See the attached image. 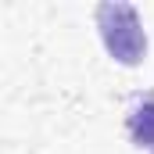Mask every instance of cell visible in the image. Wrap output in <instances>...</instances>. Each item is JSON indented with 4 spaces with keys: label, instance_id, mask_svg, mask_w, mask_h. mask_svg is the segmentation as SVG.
Masks as SVG:
<instances>
[{
    "label": "cell",
    "instance_id": "2",
    "mask_svg": "<svg viewBox=\"0 0 154 154\" xmlns=\"http://www.w3.org/2000/svg\"><path fill=\"white\" fill-rule=\"evenodd\" d=\"M125 125H129V136H133L136 147H154V97L136 100L129 108Z\"/></svg>",
    "mask_w": 154,
    "mask_h": 154
},
{
    "label": "cell",
    "instance_id": "1",
    "mask_svg": "<svg viewBox=\"0 0 154 154\" xmlns=\"http://www.w3.org/2000/svg\"><path fill=\"white\" fill-rule=\"evenodd\" d=\"M97 29L118 65H140L147 54V36L140 25V14L133 4H100L97 7Z\"/></svg>",
    "mask_w": 154,
    "mask_h": 154
}]
</instances>
